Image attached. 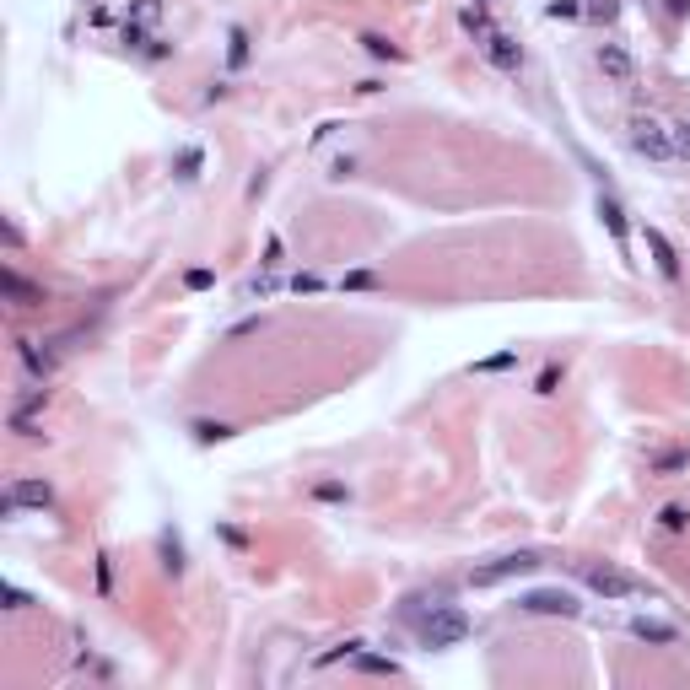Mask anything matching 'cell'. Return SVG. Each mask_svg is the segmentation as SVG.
Returning <instances> with one entry per match:
<instances>
[{"label":"cell","instance_id":"obj_2","mask_svg":"<svg viewBox=\"0 0 690 690\" xmlns=\"http://www.w3.org/2000/svg\"><path fill=\"white\" fill-rule=\"evenodd\" d=\"M470 632H475V621H470L464 610L437 605V610L426 615V626H421V642H426V648H459V642H470Z\"/></svg>","mask_w":690,"mask_h":690},{"label":"cell","instance_id":"obj_3","mask_svg":"<svg viewBox=\"0 0 690 690\" xmlns=\"http://www.w3.org/2000/svg\"><path fill=\"white\" fill-rule=\"evenodd\" d=\"M583 583H588L599 599H637V594H648L642 578H632V572H621V567H610V561H588V567H583Z\"/></svg>","mask_w":690,"mask_h":690},{"label":"cell","instance_id":"obj_11","mask_svg":"<svg viewBox=\"0 0 690 690\" xmlns=\"http://www.w3.org/2000/svg\"><path fill=\"white\" fill-rule=\"evenodd\" d=\"M599 221L610 227L615 248L626 254V248H632V227H626V211H621V200H615V194H599Z\"/></svg>","mask_w":690,"mask_h":690},{"label":"cell","instance_id":"obj_8","mask_svg":"<svg viewBox=\"0 0 690 690\" xmlns=\"http://www.w3.org/2000/svg\"><path fill=\"white\" fill-rule=\"evenodd\" d=\"M594 65H599L605 81H615V86H632V81H637V59H632L626 43H599V49H594Z\"/></svg>","mask_w":690,"mask_h":690},{"label":"cell","instance_id":"obj_18","mask_svg":"<svg viewBox=\"0 0 690 690\" xmlns=\"http://www.w3.org/2000/svg\"><path fill=\"white\" fill-rule=\"evenodd\" d=\"M194 437H200V443H227L232 426H227V421H194Z\"/></svg>","mask_w":690,"mask_h":690},{"label":"cell","instance_id":"obj_17","mask_svg":"<svg viewBox=\"0 0 690 690\" xmlns=\"http://www.w3.org/2000/svg\"><path fill=\"white\" fill-rule=\"evenodd\" d=\"M362 49H367L372 59H405V54H399V49H394L383 32H362Z\"/></svg>","mask_w":690,"mask_h":690},{"label":"cell","instance_id":"obj_25","mask_svg":"<svg viewBox=\"0 0 690 690\" xmlns=\"http://www.w3.org/2000/svg\"><path fill=\"white\" fill-rule=\"evenodd\" d=\"M545 16H551V22H572V16H583V5H578V0H551Z\"/></svg>","mask_w":690,"mask_h":690},{"label":"cell","instance_id":"obj_14","mask_svg":"<svg viewBox=\"0 0 690 690\" xmlns=\"http://www.w3.org/2000/svg\"><path fill=\"white\" fill-rule=\"evenodd\" d=\"M124 22H130V27H146V32H151V27L162 22V0H130Z\"/></svg>","mask_w":690,"mask_h":690},{"label":"cell","instance_id":"obj_20","mask_svg":"<svg viewBox=\"0 0 690 690\" xmlns=\"http://www.w3.org/2000/svg\"><path fill=\"white\" fill-rule=\"evenodd\" d=\"M356 669H367V675H399V664L394 659H378V653H356Z\"/></svg>","mask_w":690,"mask_h":690},{"label":"cell","instance_id":"obj_35","mask_svg":"<svg viewBox=\"0 0 690 690\" xmlns=\"http://www.w3.org/2000/svg\"><path fill=\"white\" fill-rule=\"evenodd\" d=\"M221 540H227L232 551H248V534H243V529H221Z\"/></svg>","mask_w":690,"mask_h":690},{"label":"cell","instance_id":"obj_26","mask_svg":"<svg viewBox=\"0 0 690 690\" xmlns=\"http://www.w3.org/2000/svg\"><path fill=\"white\" fill-rule=\"evenodd\" d=\"M615 11H621V0H588L583 5V16H594V22H615Z\"/></svg>","mask_w":690,"mask_h":690},{"label":"cell","instance_id":"obj_12","mask_svg":"<svg viewBox=\"0 0 690 690\" xmlns=\"http://www.w3.org/2000/svg\"><path fill=\"white\" fill-rule=\"evenodd\" d=\"M637 642H659V648H669V642H680V632L669 626V621H648V615H637L632 626H626Z\"/></svg>","mask_w":690,"mask_h":690},{"label":"cell","instance_id":"obj_6","mask_svg":"<svg viewBox=\"0 0 690 690\" xmlns=\"http://www.w3.org/2000/svg\"><path fill=\"white\" fill-rule=\"evenodd\" d=\"M22 507L49 513V507H54V486H49V480H11V486H5V497H0V513H5V518H16Z\"/></svg>","mask_w":690,"mask_h":690},{"label":"cell","instance_id":"obj_31","mask_svg":"<svg viewBox=\"0 0 690 690\" xmlns=\"http://www.w3.org/2000/svg\"><path fill=\"white\" fill-rule=\"evenodd\" d=\"M124 43H130V49H146V43H151V32H146V27H130V22H124Z\"/></svg>","mask_w":690,"mask_h":690},{"label":"cell","instance_id":"obj_32","mask_svg":"<svg viewBox=\"0 0 690 690\" xmlns=\"http://www.w3.org/2000/svg\"><path fill=\"white\" fill-rule=\"evenodd\" d=\"M211 281H216V275H211V270H189V275H184V286H189V291H205V286H211Z\"/></svg>","mask_w":690,"mask_h":690},{"label":"cell","instance_id":"obj_21","mask_svg":"<svg viewBox=\"0 0 690 690\" xmlns=\"http://www.w3.org/2000/svg\"><path fill=\"white\" fill-rule=\"evenodd\" d=\"M659 524H664L669 534H686V529H690V513H686V507H675V502H669V507L659 513Z\"/></svg>","mask_w":690,"mask_h":690},{"label":"cell","instance_id":"obj_34","mask_svg":"<svg viewBox=\"0 0 690 690\" xmlns=\"http://www.w3.org/2000/svg\"><path fill=\"white\" fill-rule=\"evenodd\" d=\"M318 286H324L318 275H291V291H318Z\"/></svg>","mask_w":690,"mask_h":690},{"label":"cell","instance_id":"obj_4","mask_svg":"<svg viewBox=\"0 0 690 690\" xmlns=\"http://www.w3.org/2000/svg\"><path fill=\"white\" fill-rule=\"evenodd\" d=\"M632 151L648 157V162H675V135H669V124L637 113V119H632Z\"/></svg>","mask_w":690,"mask_h":690},{"label":"cell","instance_id":"obj_29","mask_svg":"<svg viewBox=\"0 0 690 690\" xmlns=\"http://www.w3.org/2000/svg\"><path fill=\"white\" fill-rule=\"evenodd\" d=\"M281 254H286V248H281V237H270V243H264V259H259V264H264V270H281Z\"/></svg>","mask_w":690,"mask_h":690},{"label":"cell","instance_id":"obj_9","mask_svg":"<svg viewBox=\"0 0 690 690\" xmlns=\"http://www.w3.org/2000/svg\"><path fill=\"white\" fill-rule=\"evenodd\" d=\"M0 291H5V302H16V308H43V286H32V281L16 275L11 264L0 270Z\"/></svg>","mask_w":690,"mask_h":690},{"label":"cell","instance_id":"obj_10","mask_svg":"<svg viewBox=\"0 0 690 690\" xmlns=\"http://www.w3.org/2000/svg\"><path fill=\"white\" fill-rule=\"evenodd\" d=\"M642 237H648V254H653L659 275H664V281H680V254H675V243H669V237H664L659 227H648Z\"/></svg>","mask_w":690,"mask_h":690},{"label":"cell","instance_id":"obj_30","mask_svg":"<svg viewBox=\"0 0 690 690\" xmlns=\"http://www.w3.org/2000/svg\"><path fill=\"white\" fill-rule=\"evenodd\" d=\"M556 383H561V367H556V362H551V367H545V372H540V383H534V389H540V394H556Z\"/></svg>","mask_w":690,"mask_h":690},{"label":"cell","instance_id":"obj_7","mask_svg":"<svg viewBox=\"0 0 690 690\" xmlns=\"http://www.w3.org/2000/svg\"><path fill=\"white\" fill-rule=\"evenodd\" d=\"M518 610L524 615H583V605H578V594H567V588H534V594H518Z\"/></svg>","mask_w":690,"mask_h":690},{"label":"cell","instance_id":"obj_22","mask_svg":"<svg viewBox=\"0 0 690 690\" xmlns=\"http://www.w3.org/2000/svg\"><path fill=\"white\" fill-rule=\"evenodd\" d=\"M340 286H345V291H378V286H383V281H378V275H372V270H351V275H345V281H340Z\"/></svg>","mask_w":690,"mask_h":690},{"label":"cell","instance_id":"obj_23","mask_svg":"<svg viewBox=\"0 0 690 690\" xmlns=\"http://www.w3.org/2000/svg\"><path fill=\"white\" fill-rule=\"evenodd\" d=\"M113 594V561H108V551H97V599H108Z\"/></svg>","mask_w":690,"mask_h":690},{"label":"cell","instance_id":"obj_28","mask_svg":"<svg viewBox=\"0 0 690 690\" xmlns=\"http://www.w3.org/2000/svg\"><path fill=\"white\" fill-rule=\"evenodd\" d=\"M0 599H5V610H27V605H32V594H22L16 583H5V588H0Z\"/></svg>","mask_w":690,"mask_h":690},{"label":"cell","instance_id":"obj_33","mask_svg":"<svg viewBox=\"0 0 690 690\" xmlns=\"http://www.w3.org/2000/svg\"><path fill=\"white\" fill-rule=\"evenodd\" d=\"M318 502H345V486H313Z\"/></svg>","mask_w":690,"mask_h":690},{"label":"cell","instance_id":"obj_15","mask_svg":"<svg viewBox=\"0 0 690 690\" xmlns=\"http://www.w3.org/2000/svg\"><path fill=\"white\" fill-rule=\"evenodd\" d=\"M227 65H232V70L248 65V27H237V22L227 27Z\"/></svg>","mask_w":690,"mask_h":690},{"label":"cell","instance_id":"obj_1","mask_svg":"<svg viewBox=\"0 0 690 690\" xmlns=\"http://www.w3.org/2000/svg\"><path fill=\"white\" fill-rule=\"evenodd\" d=\"M459 27L475 38V49H480L502 76H518V70H524V49H518V38H513L507 27H497V16H491L486 0H464V5H459Z\"/></svg>","mask_w":690,"mask_h":690},{"label":"cell","instance_id":"obj_5","mask_svg":"<svg viewBox=\"0 0 690 690\" xmlns=\"http://www.w3.org/2000/svg\"><path fill=\"white\" fill-rule=\"evenodd\" d=\"M545 561H540V551H518V556H502V561H491V567H475L470 572V583L475 588H497V583H507V578H524V572H540Z\"/></svg>","mask_w":690,"mask_h":690},{"label":"cell","instance_id":"obj_16","mask_svg":"<svg viewBox=\"0 0 690 690\" xmlns=\"http://www.w3.org/2000/svg\"><path fill=\"white\" fill-rule=\"evenodd\" d=\"M200 167H205V151H200V146H184V151H178V162H173L178 184H194V178H200Z\"/></svg>","mask_w":690,"mask_h":690},{"label":"cell","instance_id":"obj_13","mask_svg":"<svg viewBox=\"0 0 690 690\" xmlns=\"http://www.w3.org/2000/svg\"><path fill=\"white\" fill-rule=\"evenodd\" d=\"M16 356H22V367H27L38 383H49V372H54V356H49V351H38V340H16Z\"/></svg>","mask_w":690,"mask_h":690},{"label":"cell","instance_id":"obj_19","mask_svg":"<svg viewBox=\"0 0 690 690\" xmlns=\"http://www.w3.org/2000/svg\"><path fill=\"white\" fill-rule=\"evenodd\" d=\"M162 567H167V572H173V578H178V572H184V545H178V540H173V534H162Z\"/></svg>","mask_w":690,"mask_h":690},{"label":"cell","instance_id":"obj_27","mask_svg":"<svg viewBox=\"0 0 690 690\" xmlns=\"http://www.w3.org/2000/svg\"><path fill=\"white\" fill-rule=\"evenodd\" d=\"M669 135H675V157L690 162V119H686V124H669Z\"/></svg>","mask_w":690,"mask_h":690},{"label":"cell","instance_id":"obj_24","mask_svg":"<svg viewBox=\"0 0 690 690\" xmlns=\"http://www.w3.org/2000/svg\"><path fill=\"white\" fill-rule=\"evenodd\" d=\"M518 362V351H497V356H486V362H475V372H507Z\"/></svg>","mask_w":690,"mask_h":690}]
</instances>
